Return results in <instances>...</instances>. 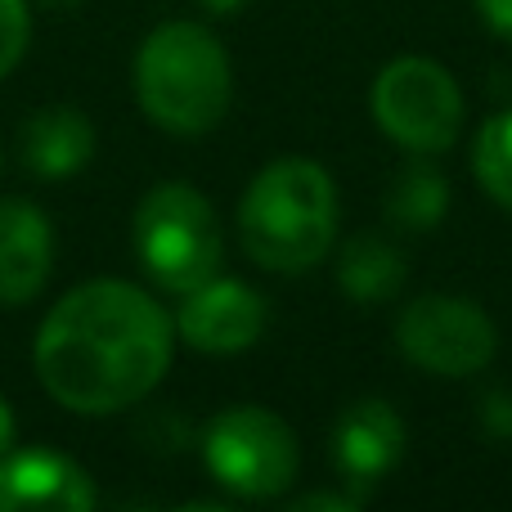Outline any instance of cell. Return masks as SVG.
Instances as JSON below:
<instances>
[{"instance_id":"cell-7","label":"cell","mask_w":512,"mask_h":512,"mask_svg":"<svg viewBox=\"0 0 512 512\" xmlns=\"http://www.w3.org/2000/svg\"><path fill=\"white\" fill-rule=\"evenodd\" d=\"M396 346L405 351V360H414L423 373L436 378H468V373L486 369L495 360V319L481 306L463 297H427L409 301L396 319Z\"/></svg>"},{"instance_id":"cell-3","label":"cell","mask_w":512,"mask_h":512,"mask_svg":"<svg viewBox=\"0 0 512 512\" xmlns=\"http://www.w3.org/2000/svg\"><path fill=\"white\" fill-rule=\"evenodd\" d=\"M234 72L221 41L203 23H162L135 54V99L144 117L171 135H207L221 126Z\"/></svg>"},{"instance_id":"cell-4","label":"cell","mask_w":512,"mask_h":512,"mask_svg":"<svg viewBox=\"0 0 512 512\" xmlns=\"http://www.w3.org/2000/svg\"><path fill=\"white\" fill-rule=\"evenodd\" d=\"M135 256L162 292L185 297L221 270V221L185 180H162L135 207Z\"/></svg>"},{"instance_id":"cell-5","label":"cell","mask_w":512,"mask_h":512,"mask_svg":"<svg viewBox=\"0 0 512 512\" xmlns=\"http://www.w3.org/2000/svg\"><path fill=\"white\" fill-rule=\"evenodd\" d=\"M203 463L230 495L274 499L297 481V436L261 405H234L203 432Z\"/></svg>"},{"instance_id":"cell-11","label":"cell","mask_w":512,"mask_h":512,"mask_svg":"<svg viewBox=\"0 0 512 512\" xmlns=\"http://www.w3.org/2000/svg\"><path fill=\"white\" fill-rule=\"evenodd\" d=\"M54 270V225L27 198H0V306L41 297Z\"/></svg>"},{"instance_id":"cell-16","label":"cell","mask_w":512,"mask_h":512,"mask_svg":"<svg viewBox=\"0 0 512 512\" xmlns=\"http://www.w3.org/2000/svg\"><path fill=\"white\" fill-rule=\"evenodd\" d=\"M32 41V9L27 0H0V81L23 63Z\"/></svg>"},{"instance_id":"cell-10","label":"cell","mask_w":512,"mask_h":512,"mask_svg":"<svg viewBox=\"0 0 512 512\" xmlns=\"http://www.w3.org/2000/svg\"><path fill=\"white\" fill-rule=\"evenodd\" d=\"M405 418L387 400H355L333 427V463L351 495H369L400 459H405Z\"/></svg>"},{"instance_id":"cell-20","label":"cell","mask_w":512,"mask_h":512,"mask_svg":"<svg viewBox=\"0 0 512 512\" xmlns=\"http://www.w3.org/2000/svg\"><path fill=\"white\" fill-rule=\"evenodd\" d=\"M18 441V423H14V409H9V400L0 396V459H5L9 450H14Z\"/></svg>"},{"instance_id":"cell-2","label":"cell","mask_w":512,"mask_h":512,"mask_svg":"<svg viewBox=\"0 0 512 512\" xmlns=\"http://www.w3.org/2000/svg\"><path fill=\"white\" fill-rule=\"evenodd\" d=\"M239 239L256 265L301 274L337 239V189L319 162L279 158L256 171L239 203Z\"/></svg>"},{"instance_id":"cell-15","label":"cell","mask_w":512,"mask_h":512,"mask_svg":"<svg viewBox=\"0 0 512 512\" xmlns=\"http://www.w3.org/2000/svg\"><path fill=\"white\" fill-rule=\"evenodd\" d=\"M472 171H477L481 189H486L495 203L512 207V108L495 113L477 131V144H472Z\"/></svg>"},{"instance_id":"cell-18","label":"cell","mask_w":512,"mask_h":512,"mask_svg":"<svg viewBox=\"0 0 512 512\" xmlns=\"http://www.w3.org/2000/svg\"><path fill=\"white\" fill-rule=\"evenodd\" d=\"M364 499H355L351 490L346 495H333V490H319V495H301L292 499V512H315V508H328V512H355Z\"/></svg>"},{"instance_id":"cell-13","label":"cell","mask_w":512,"mask_h":512,"mask_svg":"<svg viewBox=\"0 0 512 512\" xmlns=\"http://www.w3.org/2000/svg\"><path fill=\"white\" fill-rule=\"evenodd\" d=\"M337 283L342 292L355 301V306H378V301H391L400 288H405V256L391 248L387 239H351L337 256Z\"/></svg>"},{"instance_id":"cell-17","label":"cell","mask_w":512,"mask_h":512,"mask_svg":"<svg viewBox=\"0 0 512 512\" xmlns=\"http://www.w3.org/2000/svg\"><path fill=\"white\" fill-rule=\"evenodd\" d=\"M481 427H486L495 441H512V391L495 387L481 400Z\"/></svg>"},{"instance_id":"cell-19","label":"cell","mask_w":512,"mask_h":512,"mask_svg":"<svg viewBox=\"0 0 512 512\" xmlns=\"http://www.w3.org/2000/svg\"><path fill=\"white\" fill-rule=\"evenodd\" d=\"M477 14L490 23V32L512 41V0H477Z\"/></svg>"},{"instance_id":"cell-12","label":"cell","mask_w":512,"mask_h":512,"mask_svg":"<svg viewBox=\"0 0 512 512\" xmlns=\"http://www.w3.org/2000/svg\"><path fill=\"white\" fill-rule=\"evenodd\" d=\"M18 153H23V167L41 180L77 176L95 158V126L72 104H45L18 131Z\"/></svg>"},{"instance_id":"cell-8","label":"cell","mask_w":512,"mask_h":512,"mask_svg":"<svg viewBox=\"0 0 512 512\" xmlns=\"http://www.w3.org/2000/svg\"><path fill=\"white\" fill-rule=\"evenodd\" d=\"M176 333L194 351H207V355L248 351L256 337L265 333V301L252 283L212 274L207 283H198V288H189L180 297Z\"/></svg>"},{"instance_id":"cell-1","label":"cell","mask_w":512,"mask_h":512,"mask_svg":"<svg viewBox=\"0 0 512 512\" xmlns=\"http://www.w3.org/2000/svg\"><path fill=\"white\" fill-rule=\"evenodd\" d=\"M176 319L126 279H90L50 306L36 333V378L72 414L131 409L167 378Z\"/></svg>"},{"instance_id":"cell-9","label":"cell","mask_w":512,"mask_h":512,"mask_svg":"<svg viewBox=\"0 0 512 512\" xmlns=\"http://www.w3.org/2000/svg\"><path fill=\"white\" fill-rule=\"evenodd\" d=\"M95 481L59 450H9L0 459V512H86L95 508Z\"/></svg>"},{"instance_id":"cell-6","label":"cell","mask_w":512,"mask_h":512,"mask_svg":"<svg viewBox=\"0 0 512 512\" xmlns=\"http://www.w3.org/2000/svg\"><path fill=\"white\" fill-rule=\"evenodd\" d=\"M373 122L409 153H441L459 140V81L432 59H396L373 81Z\"/></svg>"},{"instance_id":"cell-14","label":"cell","mask_w":512,"mask_h":512,"mask_svg":"<svg viewBox=\"0 0 512 512\" xmlns=\"http://www.w3.org/2000/svg\"><path fill=\"white\" fill-rule=\"evenodd\" d=\"M450 207V180L432 167V162H409L400 167L396 185L387 194V221L400 230H432Z\"/></svg>"},{"instance_id":"cell-21","label":"cell","mask_w":512,"mask_h":512,"mask_svg":"<svg viewBox=\"0 0 512 512\" xmlns=\"http://www.w3.org/2000/svg\"><path fill=\"white\" fill-rule=\"evenodd\" d=\"M207 9H212V14H239L243 5H252V0H203Z\"/></svg>"}]
</instances>
